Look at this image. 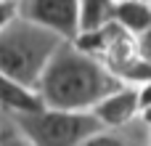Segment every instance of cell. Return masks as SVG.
<instances>
[{"label":"cell","instance_id":"obj_4","mask_svg":"<svg viewBox=\"0 0 151 146\" xmlns=\"http://www.w3.org/2000/svg\"><path fill=\"white\" fill-rule=\"evenodd\" d=\"M19 16L45 27L61 40L77 35V0H21Z\"/></svg>","mask_w":151,"mask_h":146},{"label":"cell","instance_id":"obj_3","mask_svg":"<svg viewBox=\"0 0 151 146\" xmlns=\"http://www.w3.org/2000/svg\"><path fill=\"white\" fill-rule=\"evenodd\" d=\"M13 122L29 146H80L88 136L104 130L90 112H64L48 106L29 114H13Z\"/></svg>","mask_w":151,"mask_h":146},{"label":"cell","instance_id":"obj_8","mask_svg":"<svg viewBox=\"0 0 151 146\" xmlns=\"http://www.w3.org/2000/svg\"><path fill=\"white\" fill-rule=\"evenodd\" d=\"M114 0H77V32L98 29L111 21Z\"/></svg>","mask_w":151,"mask_h":146},{"label":"cell","instance_id":"obj_10","mask_svg":"<svg viewBox=\"0 0 151 146\" xmlns=\"http://www.w3.org/2000/svg\"><path fill=\"white\" fill-rule=\"evenodd\" d=\"M0 146H29V141L16 128H5V130H0Z\"/></svg>","mask_w":151,"mask_h":146},{"label":"cell","instance_id":"obj_7","mask_svg":"<svg viewBox=\"0 0 151 146\" xmlns=\"http://www.w3.org/2000/svg\"><path fill=\"white\" fill-rule=\"evenodd\" d=\"M111 21L122 27L125 32L143 37L151 27V8L149 0H114L111 8Z\"/></svg>","mask_w":151,"mask_h":146},{"label":"cell","instance_id":"obj_1","mask_svg":"<svg viewBox=\"0 0 151 146\" xmlns=\"http://www.w3.org/2000/svg\"><path fill=\"white\" fill-rule=\"evenodd\" d=\"M117 88H122V80H117L96 56H88L69 40H61L42 66L35 93L48 109L88 112Z\"/></svg>","mask_w":151,"mask_h":146},{"label":"cell","instance_id":"obj_2","mask_svg":"<svg viewBox=\"0 0 151 146\" xmlns=\"http://www.w3.org/2000/svg\"><path fill=\"white\" fill-rule=\"evenodd\" d=\"M58 43H61L58 35L16 13L0 29V72L16 80L19 85L35 90L40 72Z\"/></svg>","mask_w":151,"mask_h":146},{"label":"cell","instance_id":"obj_6","mask_svg":"<svg viewBox=\"0 0 151 146\" xmlns=\"http://www.w3.org/2000/svg\"><path fill=\"white\" fill-rule=\"evenodd\" d=\"M0 109L8 114H29V112H40L42 101L32 88H24L0 72Z\"/></svg>","mask_w":151,"mask_h":146},{"label":"cell","instance_id":"obj_5","mask_svg":"<svg viewBox=\"0 0 151 146\" xmlns=\"http://www.w3.org/2000/svg\"><path fill=\"white\" fill-rule=\"evenodd\" d=\"M90 114L98 120V125L106 128H125L127 122H133L141 109H138V88H117L111 93H106L101 101H96L90 106Z\"/></svg>","mask_w":151,"mask_h":146},{"label":"cell","instance_id":"obj_9","mask_svg":"<svg viewBox=\"0 0 151 146\" xmlns=\"http://www.w3.org/2000/svg\"><path fill=\"white\" fill-rule=\"evenodd\" d=\"M80 146H127L117 133H106V130H98V133H93V136H88L85 141Z\"/></svg>","mask_w":151,"mask_h":146},{"label":"cell","instance_id":"obj_11","mask_svg":"<svg viewBox=\"0 0 151 146\" xmlns=\"http://www.w3.org/2000/svg\"><path fill=\"white\" fill-rule=\"evenodd\" d=\"M19 13V0H0V29Z\"/></svg>","mask_w":151,"mask_h":146}]
</instances>
